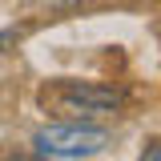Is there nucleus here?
Instances as JSON below:
<instances>
[{
  "label": "nucleus",
  "mask_w": 161,
  "mask_h": 161,
  "mask_svg": "<svg viewBox=\"0 0 161 161\" xmlns=\"http://www.w3.org/2000/svg\"><path fill=\"white\" fill-rule=\"evenodd\" d=\"M40 109L48 113H69V117H97V113H113L121 109V89H109V85H89V80H48L40 85Z\"/></svg>",
  "instance_id": "f257e3e1"
},
{
  "label": "nucleus",
  "mask_w": 161,
  "mask_h": 161,
  "mask_svg": "<svg viewBox=\"0 0 161 161\" xmlns=\"http://www.w3.org/2000/svg\"><path fill=\"white\" fill-rule=\"evenodd\" d=\"M40 157H93L101 153L105 145H109V133L101 129V125H44L36 129V137H32Z\"/></svg>",
  "instance_id": "f03ea898"
},
{
  "label": "nucleus",
  "mask_w": 161,
  "mask_h": 161,
  "mask_svg": "<svg viewBox=\"0 0 161 161\" xmlns=\"http://www.w3.org/2000/svg\"><path fill=\"white\" fill-rule=\"evenodd\" d=\"M141 161H161V141H157V145H149V149H145V157H141Z\"/></svg>",
  "instance_id": "7ed1b4c3"
},
{
  "label": "nucleus",
  "mask_w": 161,
  "mask_h": 161,
  "mask_svg": "<svg viewBox=\"0 0 161 161\" xmlns=\"http://www.w3.org/2000/svg\"><path fill=\"white\" fill-rule=\"evenodd\" d=\"M16 36H20L16 28H4V32H0V44H8V40H16Z\"/></svg>",
  "instance_id": "20e7f679"
}]
</instances>
